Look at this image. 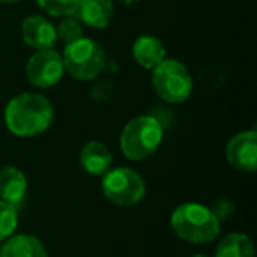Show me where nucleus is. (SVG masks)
Instances as JSON below:
<instances>
[{"label":"nucleus","mask_w":257,"mask_h":257,"mask_svg":"<svg viewBox=\"0 0 257 257\" xmlns=\"http://www.w3.org/2000/svg\"><path fill=\"white\" fill-rule=\"evenodd\" d=\"M55 109L43 93L25 92L13 97L4 111L8 131L18 138H34L46 133L53 123Z\"/></svg>","instance_id":"1"},{"label":"nucleus","mask_w":257,"mask_h":257,"mask_svg":"<svg viewBox=\"0 0 257 257\" xmlns=\"http://www.w3.org/2000/svg\"><path fill=\"white\" fill-rule=\"evenodd\" d=\"M171 229L180 239L192 245H206L220 234L222 222L210 206L201 203H183L175 208L169 218Z\"/></svg>","instance_id":"2"},{"label":"nucleus","mask_w":257,"mask_h":257,"mask_svg":"<svg viewBox=\"0 0 257 257\" xmlns=\"http://www.w3.org/2000/svg\"><path fill=\"white\" fill-rule=\"evenodd\" d=\"M164 127L152 114H140L127 121L120 134V150L131 161H145L159 150Z\"/></svg>","instance_id":"3"},{"label":"nucleus","mask_w":257,"mask_h":257,"mask_svg":"<svg viewBox=\"0 0 257 257\" xmlns=\"http://www.w3.org/2000/svg\"><path fill=\"white\" fill-rule=\"evenodd\" d=\"M65 72L79 81H90L100 76L106 69V51L97 41L81 37L71 44H65L62 53Z\"/></svg>","instance_id":"4"},{"label":"nucleus","mask_w":257,"mask_h":257,"mask_svg":"<svg viewBox=\"0 0 257 257\" xmlns=\"http://www.w3.org/2000/svg\"><path fill=\"white\" fill-rule=\"evenodd\" d=\"M152 86L162 100L182 104L192 95L194 81L185 64L176 58H164L152 69Z\"/></svg>","instance_id":"5"},{"label":"nucleus","mask_w":257,"mask_h":257,"mask_svg":"<svg viewBox=\"0 0 257 257\" xmlns=\"http://www.w3.org/2000/svg\"><path fill=\"white\" fill-rule=\"evenodd\" d=\"M102 192L116 206H136L147 194V183L138 171L121 166L102 175Z\"/></svg>","instance_id":"6"},{"label":"nucleus","mask_w":257,"mask_h":257,"mask_svg":"<svg viewBox=\"0 0 257 257\" xmlns=\"http://www.w3.org/2000/svg\"><path fill=\"white\" fill-rule=\"evenodd\" d=\"M64 60L58 51L53 48L50 50H39L29 58L25 67L27 79L36 88H51L64 76Z\"/></svg>","instance_id":"7"},{"label":"nucleus","mask_w":257,"mask_h":257,"mask_svg":"<svg viewBox=\"0 0 257 257\" xmlns=\"http://www.w3.org/2000/svg\"><path fill=\"white\" fill-rule=\"evenodd\" d=\"M225 161L234 169L253 173L257 169V131L248 128L234 134L225 145Z\"/></svg>","instance_id":"8"},{"label":"nucleus","mask_w":257,"mask_h":257,"mask_svg":"<svg viewBox=\"0 0 257 257\" xmlns=\"http://www.w3.org/2000/svg\"><path fill=\"white\" fill-rule=\"evenodd\" d=\"M22 37L27 46L39 50H50L57 44V29L44 16H29L22 25Z\"/></svg>","instance_id":"9"},{"label":"nucleus","mask_w":257,"mask_h":257,"mask_svg":"<svg viewBox=\"0 0 257 257\" xmlns=\"http://www.w3.org/2000/svg\"><path fill=\"white\" fill-rule=\"evenodd\" d=\"M27 194H29V180L22 169L15 166L0 168V199L18 208L25 203Z\"/></svg>","instance_id":"10"},{"label":"nucleus","mask_w":257,"mask_h":257,"mask_svg":"<svg viewBox=\"0 0 257 257\" xmlns=\"http://www.w3.org/2000/svg\"><path fill=\"white\" fill-rule=\"evenodd\" d=\"M111 162H113V155L102 141H88L83 145L79 152V164L88 175L102 176L111 169Z\"/></svg>","instance_id":"11"},{"label":"nucleus","mask_w":257,"mask_h":257,"mask_svg":"<svg viewBox=\"0 0 257 257\" xmlns=\"http://www.w3.org/2000/svg\"><path fill=\"white\" fill-rule=\"evenodd\" d=\"M113 2L111 0H81L74 18L90 29H106L113 20Z\"/></svg>","instance_id":"12"},{"label":"nucleus","mask_w":257,"mask_h":257,"mask_svg":"<svg viewBox=\"0 0 257 257\" xmlns=\"http://www.w3.org/2000/svg\"><path fill=\"white\" fill-rule=\"evenodd\" d=\"M166 46L155 36H140L133 44V57L136 64L143 69L152 71L166 58Z\"/></svg>","instance_id":"13"},{"label":"nucleus","mask_w":257,"mask_h":257,"mask_svg":"<svg viewBox=\"0 0 257 257\" xmlns=\"http://www.w3.org/2000/svg\"><path fill=\"white\" fill-rule=\"evenodd\" d=\"M2 257H50L44 243L32 234H13L0 246Z\"/></svg>","instance_id":"14"},{"label":"nucleus","mask_w":257,"mask_h":257,"mask_svg":"<svg viewBox=\"0 0 257 257\" xmlns=\"http://www.w3.org/2000/svg\"><path fill=\"white\" fill-rule=\"evenodd\" d=\"M215 257H255V246L248 234L229 232L218 241Z\"/></svg>","instance_id":"15"},{"label":"nucleus","mask_w":257,"mask_h":257,"mask_svg":"<svg viewBox=\"0 0 257 257\" xmlns=\"http://www.w3.org/2000/svg\"><path fill=\"white\" fill-rule=\"evenodd\" d=\"M18 229V208L0 199V243L6 241Z\"/></svg>","instance_id":"16"},{"label":"nucleus","mask_w":257,"mask_h":257,"mask_svg":"<svg viewBox=\"0 0 257 257\" xmlns=\"http://www.w3.org/2000/svg\"><path fill=\"white\" fill-rule=\"evenodd\" d=\"M81 0H37L39 8L50 16H74Z\"/></svg>","instance_id":"17"},{"label":"nucleus","mask_w":257,"mask_h":257,"mask_svg":"<svg viewBox=\"0 0 257 257\" xmlns=\"http://www.w3.org/2000/svg\"><path fill=\"white\" fill-rule=\"evenodd\" d=\"M55 29H57V39H60L64 44H71L83 37V25L74 16H65V20H62L60 25Z\"/></svg>","instance_id":"18"},{"label":"nucleus","mask_w":257,"mask_h":257,"mask_svg":"<svg viewBox=\"0 0 257 257\" xmlns=\"http://www.w3.org/2000/svg\"><path fill=\"white\" fill-rule=\"evenodd\" d=\"M211 211L215 213V217L218 218L220 222L227 220L234 215V203L227 197H222V199H217L213 203V206H210Z\"/></svg>","instance_id":"19"},{"label":"nucleus","mask_w":257,"mask_h":257,"mask_svg":"<svg viewBox=\"0 0 257 257\" xmlns=\"http://www.w3.org/2000/svg\"><path fill=\"white\" fill-rule=\"evenodd\" d=\"M118 2H121V4H127V6H131V4H136L138 0H118Z\"/></svg>","instance_id":"20"},{"label":"nucleus","mask_w":257,"mask_h":257,"mask_svg":"<svg viewBox=\"0 0 257 257\" xmlns=\"http://www.w3.org/2000/svg\"><path fill=\"white\" fill-rule=\"evenodd\" d=\"M0 2H4V4H15V2H18V0H0Z\"/></svg>","instance_id":"21"},{"label":"nucleus","mask_w":257,"mask_h":257,"mask_svg":"<svg viewBox=\"0 0 257 257\" xmlns=\"http://www.w3.org/2000/svg\"><path fill=\"white\" fill-rule=\"evenodd\" d=\"M190 257H210V255H204V253H196V255H190Z\"/></svg>","instance_id":"22"},{"label":"nucleus","mask_w":257,"mask_h":257,"mask_svg":"<svg viewBox=\"0 0 257 257\" xmlns=\"http://www.w3.org/2000/svg\"><path fill=\"white\" fill-rule=\"evenodd\" d=\"M0 257H2V253H0Z\"/></svg>","instance_id":"23"}]
</instances>
